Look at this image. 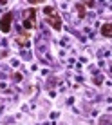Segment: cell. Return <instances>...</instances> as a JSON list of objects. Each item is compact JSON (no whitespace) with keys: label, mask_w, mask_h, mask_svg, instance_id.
I'll use <instances>...</instances> for the list:
<instances>
[{"label":"cell","mask_w":112,"mask_h":125,"mask_svg":"<svg viewBox=\"0 0 112 125\" xmlns=\"http://www.w3.org/2000/svg\"><path fill=\"white\" fill-rule=\"evenodd\" d=\"M42 11H44L45 22L51 25V29H54V31H62V27H63V22H62V16H60V13L56 11L53 6H45Z\"/></svg>","instance_id":"cell-1"},{"label":"cell","mask_w":112,"mask_h":125,"mask_svg":"<svg viewBox=\"0 0 112 125\" xmlns=\"http://www.w3.org/2000/svg\"><path fill=\"white\" fill-rule=\"evenodd\" d=\"M13 29V11H7L2 15L0 18V31L2 33H9Z\"/></svg>","instance_id":"cell-3"},{"label":"cell","mask_w":112,"mask_h":125,"mask_svg":"<svg viewBox=\"0 0 112 125\" xmlns=\"http://www.w3.org/2000/svg\"><path fill=\"white\" fill-rule=\"evenodd\" d=\"M4 4H6V2H4V0H0V6H4Z\"/></svg>","instance_id":"cell-7"},{"label":"cell","mask_w":112,"mask_h":125,"mask_svg":"<svg viewBox=\"0 0 112 125\" xmlns=\"http://www.w3.org/2000/svg\"><path fill=\"white\" fill-rule=\"evenodd\" d=\"M100 33H101V36H105V38H112V22L103 24L100 27Z\"/></svg>","instance_id":"cell-5"},{"label":"cell","mask_w":112,"mask_h":125,"mask_svg":"<svg viewBox=\"0 0 112 125\" xmlns=\"http://www.w3.org/2000/svg\"><path fill=\"white\" fill-rule=\"evenodd\" d=\"M74 7H76V11H78V18H81L83 20L85 18V15H87V9H85V2H76L74 4Z\"/></svg>","instance_id":"cell-6"},{"label":"cell","mask_w":112,"mask_h":125,"mask_svg":"<svg viewBox=\"0 0 112 125\" xmlns=\"http://www.w3.org/2000/svg\"><path fill=\"white\" fill-rule=\"evenodd\" d=\"M36 15H38V9H34V7H29L25 11V18L22 22V27L25 31H31V29L36 27Z\"/></svg>","instance_id":"cell-2"},{"label":"cell","mask_w":112,"mask_h":125,"mask_svg":"<svg viewBox=\"0 0 112 125\" xmlns=\"http://www.w3.org/2000/svg\"><path fill=\"white\" fill-rule=\"evenodd\" d=\"M15 42H16V44H18L20 47H25V45H29V31L22 29V31H20V34L15 38Z\"/></svg>","instance_id":"cell-4"}]
</instances>
